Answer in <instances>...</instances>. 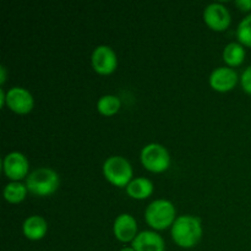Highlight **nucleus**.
I'll list each match as a JSON object with an SVG mask.
<instances>
[{"instance_id": "16", "label": "nucleus", "mask_w": 251, "mask_h": 251, "mask_svg": "<svg viewBox=\"0 0 251 251\" xmlns=\"http://www.w3.org/2000/svg\"><path fill=\"white\" fill-rule=\"evenodd\" d=\"M26 184H22L20 181H11V183L6 184L4 188V198L5 200L9 201L11 203L21 202L27 195Z\"/></svg>"}, {"instance_id": "15", "label": "nucleus", "mask_w": 251, "mask_h": 251, "mask_svg": "<svg viewBox=\"0 0 251 251\" xmlns=\"http://www.w3.org/2000/svg\"><path fill=\"white\" fill-rule=\"evenodd\" d=\"M247 51L239 42H230L223 49V60L230 66H237L244 61Z\"/></svg>"}, {"instance_id": "21", "label": "nucleus", "mask_w": 251, "mask_h": 251, "mask_svg": "<svg viewBox=\"0 0 251 251\" xmlns=\"http://www.w3.org/2000/svg\"><path fill=\"white\" fill-rule=\"evenodd\" d=\"M5 80H6V68L4 65L0 66V83L4 85Z\"/></svg>"}, {"instance_id": "18", "label": "nucleus", "mask_w": 251, "mask_h": 251, "mask_svg": "<svg viewBox=\"0 0 251 251\" xmlns=\"http://www.w3.org/2000/svg\"><path fill=\"white\" fill-rule=\"evenodd\" d=\"M237 37L240 43L251 47V12L240 20L237 27Z\"/></svg>"}, {"instance_id": "20", "label": "nucleus", "mask_w": 251, "mask_h": 251, "mask_svg": "<svg viewBox=\"0 0 251 251\" xmlns=\"http://www.w3.org/2000/svg\"><path fill=\"white\" fill-rule=\"evenodd\" d=\"M235 6H238L243 11H248V10H251V0H237Z\"/></svg>"}, {"instance_id": "4", "label": "nucleus", "mask_w": 251, "mask_h": 251, "mask_svg": "<svg viewBox=\"0 0 251 251\" xmlns=\"http://www.w3.org/2000/svg\"><path fill=\"white\" fill-rule=\"evenodd\" d=\"M105 179L117 186H126L131 181L132 167L123 156H110L103 163Z\"/></svg>"}, {"instance_id": "14", "label": "nucleus", "mask_w": 251, "mask_h": 251, "mask_svg": "<svg viewBox=\"0 0 251 251\" xmlns=\"http://www.w3.org/2000/svg\"><path fill=\"white\" fill-rule=\"evenodd\" d=\"M126 193L132 199L142 200V199L149 198L153 193V183L149 178L137 176V178L131 179V181L127 184Z\"/></svg>"}, {"instance_id": "9", "label": "nucleus", "mask_w": 251, "mask_h": 251, "mask_svg": "<svg viewBox=\"0 0 251 251\" xmlns=\"http://www.w3.org/2000/svg\"><path fill=\"white\" fill-rule=\"evenodd\" d=\"M203 21L216 31L227 28L230 24V12L222 2H211L203 10Z\"/></svg>"}, {"instance_id": "5", "label": "nucleus", "mask_w": 251, "mask_h": 251, "mask_svg": "<svg viewBox=\"0 0 251 251\" xmlns=\"http://www.w3.org/2000/svg\"><path fill=\"white\" fill-rule=\"evenodd\" d=\"M141 163L149 171L159 173V172L166 171L171 163V156L169 152L163 145L151 142L142 147L141 153H140Z\"/></svg>"}, {"instance_id": "2", "label": "nucleus", "mask_w": 251, "mask_h": 251, "mask_svg": "<svg viewBox=\"0 0 251 251\" xmlns=\"http://www.w3.org/2000/svg\"><path fill=\"white\" fill-rule=\"evenodd\" d=\"M60 179L54 169L48 167H41L34 169L27 176L26 186L29 193L38 196H47L55 193L59 188Z\"/></svg>"}, {"instance_id": "3", "label": "nucleus", "mask_w": 251, "mask_h": 251, "mask_svg": "<svg viewBox=\"0 0 251 251\" xmlns=\"http://www.w3.org/2000/svg\"><path fill=\"white\" fill-rule=\"evenodd\" d=\"M176 210L173 202L167 199L152 201L145 211V220L153 229H166L176 218Z\"/></svg>"}, {"instance_id": "12", "label": "nucleus", "mask_w": 251, "mask_h": 251, "mask_svg": "<svg viewBox=\"0 0 251 251\" xmlns=\"http://www.w3.org/2000/svg\"><path fill=\"white\" fill-rule=\"evenodd\" d=\"M132 248L136 251H164V240L153 230H142L132 240Z\"/></svg>"}, {"instance_id": "19", "label": "nucleus", "mask_w": 251, "mask_h": 251, "mask_svg": "<svg viewBox=\"0 0 251 251\" xmlns=\"http://www.w3.org/2000/svg\"><path fill=\"white\" fill-rule=\"evenodd\" d=\"M240 83H242L243 90L251 95V65L243 71L242 76H240Z\"/></svg>"}, {"instance_id": "10", "label": "nucleus", "mask_w": 251, "mask_h": 251, "mask_svg": "<svg viewBox=\"0 0 251 251\" xmlns=\"http://www.w3.org/2000/svg\"><path fill=\"white\" fill-rule=\"evenodd\" d=\"M238 81V74L234 69L230 66H220L212 70L208 82H210L211 87L220 92H226L229 91L237 85Z\"/></svg>"}, {"instance_id": "22", "label": "nucleus", "mask_w": 251, "mask_h": 251, "mask_svg": "<svg viewBox=\"0 0 251 251\" xmlns=\"http://www.w3.org/2000/svg\"><path fill=\"white\" fill-rule=\"evenodd\" d=\"M0 104L2 107L6 104V92L4 91V88H0Z\"/></svg>"}, {"instance_id": "6", "label": "nucleus", "mask_w": 251, "mask_h": 251, "mask_svg": "<svg viewBox=\"0 0 251 251\" xmlns=\"http://www.w3.org/2000/svg\"><path fill=\"white\" fill-rule=\"evenodd\" d=\"M91 63H92L93 69L98 74L108 75V74H112L117 69V54L109 46L100 44V46L96 47L93 49L92 55H91Z\"/></svg>"}, {"instance_id": "17", "label": "nucleus", "mask_w": 251, "mask_h": 251, "mask_svg": "<svg viewBox=\"0 0 251 251\" xmlns=\"http://www.w3.org/2000/svg\"><path fill=\"white\" fill-rule=\"evenodd\" d=\"M120 98L115 95H104L98 100L97 109L103 115H113L120 109Z\"/></svg>"}, {"instance_id": "7", "label": "nucleus", "mask_w": 251, "mask_h": 251, "mask_svg": "<svg viewBox=\"0 0 251 251\" xmlns=\"http://www.w3.org/2000/svg\"><path fill=\"white\" fill-rule=\"evenodd\" d=\"M29 163L27 157L19 151L7 153L2 159V169L5 176L14 181H19L28 173Z\"/></svg>"}, {"instance_id": "8", "label": "nucleus", "mask_w": 251, "mask_h": 251, "mask_svg": "<svg viewBox=\"0 0 251 251\" xmlns=\"http://www.w3.org/2000/svg\"><path fill=\"white\" fill-rule=\"evenodd\" d=\"M34 100L27 88L15 86L6 92V105L19 114H26L33 108Z\"/></svg>"}, {"instance_id": "11", "label": "nucleus", "mask_w": 251, "mask_h": 251, "mask_svg": "<svg viewBox=\"0 0 251 251\" xmlns=\"http://www.w3.org/2000/svg\"><path fill=\"white\" fill-rule=\"evenodd\" d=\"M115 238L123 243L132 242L137 235V222L130 213H120L113 223Z\"/></svg>"}, {"instance_id": "1", "label": "nucleus", "mask_w": 251, "mask_h": 251, "mask_svg": "<svg viewBox=\"0 0 251 251\" xmlns=\"http://www.w3.org/2000/svg\"><path fill=\"white\" fill-rule=\"evenodd\" d=\"M171 234L179 247H195L202 237V226L200 218L193 215L179 216L172 225Z\"/></svg>"}, {"instance_id": "23", "label": "nucleus", "mask_w": 251, "mask_h": 251, "mask_svg": "<svg viewBox=\"0 0 251 251\" xmlns=\"http://www.w3.org/2000/svg\"><path fill=\"white\" fill-rule=\"evenodd\" d=\"M119 251H136V250H135L132 247H125L123 248V249H120Z\"/></svg>"}, {"instance_id": "13", "label": "nucleus", "mask_w": 251, "mask_h": 251, "mask_svg": "<svg viewBox=\"0 0 251 251\" xmlns=\"http://www.w3.org/2000/svg\"><path fill=\"white\" fill-rule=\"evenodd\" d=\"M48 230V223L42 216L32 215L22 223V232L25 237L31 240H39L46 235Z\"/></svg>"}]
</instances>
